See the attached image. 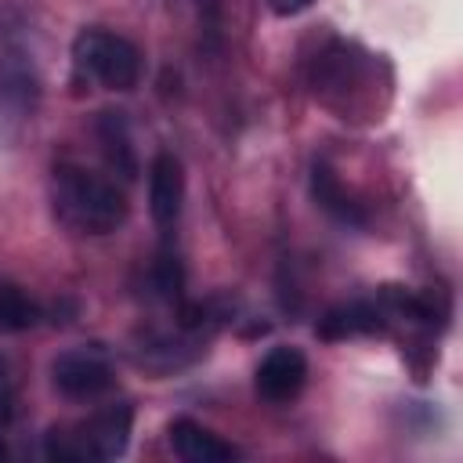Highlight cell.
Returning a JSON list of instances; mask_svg holds the SVG:
<instances>
[{
  "mask_svg": "<svg viewBox=\"0 0 463 463\" xmlns=\"http://www.w3.org/2000/svg\"><path fill=\"white\" fill-rule=\"evenodd\" d=\"M380 318H383V311H380L376 304L354 300V304H340V307L326 311V318H318L315 333H318L322 340H347V336H358V333H376V329H383Z\"/></svg>",
  "mask_w": 463,
  "mask_h": 463,
  "instance_id": "obj_9",
  "label": "cell"
},
{
  "mask_svg": "<svg viewBox=\"0 0 463 463\" xmlns=\"http://www.w3.org/2000/svg\"><path fill=\"white\" fill-rule=\"evenodd\" d=\"M54 199H58V213L72 228L90 232V235H109L127 221V195L112 181L87 174L80 166L58 170Z\"/></svg>",
  "mask_w": 463,
  "mask_h": 463,
  "instance_id": "obj_1",
  "label": "cell"
},
{
  "mask_svg": "<svg viewBox=\"0 0 463 463\" xmlns=\"http://www.w3.org/2000/svg\"><path fill=\"white\" fill-rule=\"evenodd\" d=\"M181 203H184V170L177 156L159 152L148 170V213L159 228H170L181 213Z\"/></svg>",
  "mask_w": 463,
  "mask_h": 463,
  "instance_id": "obj_6",
  "label": "cell"
},
{
  "mask_svg": "<svg viewBox=\"0 0 463 463\" xmlns=\"http://www.w3.org/2000/svg\"><path fill=\"white\" fill-rule=\"evenodd\" d=\"M98 141H101L105 163L123 181H134L137 177V156H134V145H130L123 112H101V119H98Z\"/></svg>",
  "mask_w": 463,
  "mask_h": 463,
  "instance_id": "obj_10",
  "label": "cell"
},
{
  "mask_svg": "<svg viewBox=\"0 0 463 463\" xmlns=\"http://www.w3.org/2000/svg\"><path fill=\"white\" fill-rule=\"evenodd\" d=\"M14 416V387H11V365L7 358H0V430L11 423ZM0 456H4V441H0Z\"/></svg>",
  "mask_w": 463,
  "mask_h": 463,
  "instance_id": "obj_13",
  "label": "cell"
},
{
  "mask_svg": "<svg viewBox=\"0 0 463 463\" xmlns=\"http://www.w3.org/2000/svg\"><path fill=\"white\" fill-rule=\"evenodd\" d=\"M72 65H76V76L98 80L109 90H130L141 76L137 47L116 33H105V29H83L76 36Z\"/></svg>",
  "mask_w": 463,
  "mask_h": 463,
  "instance_id": "obj_2",
  "label": "cell"
},
{
  "mask_svg": "<svg viewBox=\"0 0 463 463\" xmlns=\"http://www.w3.org/2000/svg\"><path fill=\"white\" fill-rule=\"evenodd\" d=\"M268 7L282 18H289V14H300L304 7H311V0H268Z\"/></svg>",
  "mask_w": 463,
  "mask_h": 463,
  "instance_id": "obj_14",
  "label": "cell"
},
{
  "mask_svg": "<svg viewBox=\"0 0 463 463\" xmlns=\"http://www.w3.org/2000/svg\"><path fill=\"white\" fill-rule=\"evenodd\" d=\"M170 449L184 459V463H224L232 456H239L228 441H221L213 430H206L203 423L181 416L170 423Z\"/></svg>",
  "mask_w": 463,
  "mask_h": 463,
  "instance_id": "obj_7",
  "label": "cell"
},
{
  "mask_svg": "<svg viewBox=\"0 0 463 463\" xmlns=\"http://www.w3.org/2000/svg\"><path fill=\"white\" fill-rule=\"evenodd\" d=\"M311 192H315V203H318L333 221H340V224H347V228H365V210L340 188L336 174H333L326 163H315V166H311Z\"/></svg>",
  "mask_w": 463,
  "mask_h": 463,
  "instance_id": "obj_8",
  "label": "cell"
},
{
  "mask_svg": "<svg viewBox=\"0 0 463 463\" xmlns=\"http://www.w3.org/2000/svg\"><path fill=\"white\" fill-rule=\"evenodd\" d=\"M51 383L72 402H90L112 387V369L98 347H76L51 362Z\"/></svg>",
  "mask_w": 463,
  "mask_h": 463,
  "instance_id": "obj_3",
  "label": "cell"
},
{
  "mask_svg": "<svg viewBox=\"0 0 463 463\" xmlns=\"http://www.w3.org/2000/svg\"><path fill=\"white\" fill-rule=\"evenodd\" d=\"M253 383H257V394L264 402H275V405L279 402H289L307 383V358L297 347H271L260 358Z\"/></svg>",
  "mask_w": 463,
  "mask_h": 463,
  "instance_id": "obj_5",
  "label": "cell"
},
{
  "mask_svg": "<svg viewBox=\"0 0 463 463\" xmlns=\"http://www.w3.org/2000/svg\"><path fill=\"white\" fill-rule=\"evenodd\" d=\"M130 423H134V409L127 402H116V405L101 409L94 420H87L83 427H76V441L83 449V459L123 456L127 441H130Z\"/></svg>",
  "mask_w": 463,
  "mask_h": 463,
  "instance_id": "obj_4",
  "label": "cell"
},
{
  "mask_svg": "<svg viewBox=\"0 0 463 463\" xmlns=\"http://www.w3.org/2000/svg\"><path fill=\"white\" fill-rule=\"evenodd\" d=\"M152 289L163 300L181 297V289H184V268H181V257L174 250H159V257L152 260Z\"/></svg>",
  "mask_w": 463,
  "mask_h": 463,
  "instance_id": "obj_12",
  "label": "cell"
},
{
  "mask_svg": "<svg viewBox=\"0 0 463 463\" xmlns=\"http://www.w3.org/2000/svg\"><path fill=\"white\" fill-rule=\"evenodd\" d=\"M40 318H43V311H40L36 300H29L18 286L0 282V333H22V329H33Z\"/></svg>",
  "mask_w": 463,
  "mask_h": 463,
  "instance_id": "obj_11",
  "label": "cell"
}]
</instances>
